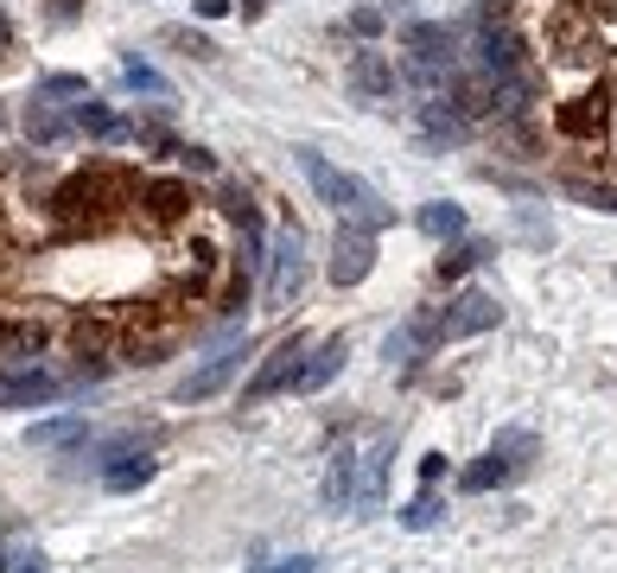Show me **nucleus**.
<instances>
[{
    "instance_id": "obj_1",
    "label": "nucleus",
    "mask_w": 617,
    "mask_h": 573,
    "mask_svg": "<svg viewBox=\"0 0 617 573\" xmlns=\"http://www.w3.org/2000/svg\"><path fill=\"white\" fill-rule=\"evenodd\" d=\"M300 173L312 179V191L325 198L332 210H351V217H363V223H388V210H383V198L369 191L363 179H351L344 166H332L325 154H312V147H300Z\"/></svg>"
},
{
    "instance_id": "obj_2",
    "label": "nucleus",
    "mask_w": 617,
    "mask_h": 573,
    "mask_svg": "<svg viewBox=\"0 0 617 573\" xmlns=\"http://www.w3.org/2000/svg\"><path fill=\"white\" fill-rule=\"evenodd\" d=\"M306 338H281L274 351H268V364L249 376V389H242V408H261V402H274V395H286L293 383H300V364H306Z\"/></svg>"
},
{
    "instance_id": "obj_3",
    "label": "nucleus",
    "mask_w": 617,
    "mask_h": 573,
    "mask_svg": "<svg viewBox=\"0 0 617 573\" xmlns=\"http://www.w3.org/2000/svg\"><path fill=\"white\" fill-rule=\"evenodd\" d=\"M388 485V434L369 452H344V503L351 510H376Z\"/></svg>"
},
{
    "instance_id": "obj_4",
    "label": "nucleus",
    "mask_w": 617,
    "mask_h": 573,
    "mask_svg": "<svg viewBox=\"0 0 617 573\" xmlns=\"http://www.w3.org/2000/svg\"><path fill=\"white\" fill-rule=\"evenodd\" d=\"M490 325H503V306H496L490 293H478V286H471V293H459V300H452V306L433 319L439 338H478V332H490Z\"/></svg>"
},
{
    "instance_id": "obj_5",
    "label": "nucleus",
    "mask_w": 617,
    "mask_h": 573,
    "mask_svg": "<svg viewBox=\"0 0 617 573\" xmlns=\"http://www.w3.org/2000/svg\"><path fill=\"white\" fill-rule=\"evenodd\" d=\"M306 286V230L274 236V306H293V293Z\"/></svg>"
},
{
    "instance_id": "obj_6",
    "label": "nucleus",
    "mask_w": 617,
    "mask_h": 573,
    "mask_svg": "<svg viewBox=\"0 0 617 573\" xmlns=\"http://www.w3.org/2000/svg\"><path fill=\"white\" fill-rule=\"evenodd\" d=\"M605 122H611V90H592V96H579V103L554 108V128H561L566 140H598Z\"/></svg>"
},
{
    "instance_id": "obj_7",
    "label": "nucleus",
    "mask_w": 617,
    "mask_h": 573,
    "mask_svg": "<svg viewBox=\"0 0 617 573\" xmlns=\"http://www.w3.org/2000/svg\"><path fill=\"white\" fill-rule=\"evenodd\" d=\"M369 268H376V242H369V230H344L332 249V281L337 286H357L369 281Z\"/></svg>"
},
{
    "instance_id": "obj_8",
    "label": "nucleus",
    "mask_w": 617,
    "mask_h": 573,
    "mask_svg": "<svg viewBox=\"0 0 617 573\" xmlns=\"http://www.w3.org/2000/svg\"><path fill=\"white\" fill-rule=\"evenodd\" d=\"M108 185H115V173H77V179H64L57 198H52L57 217H90V210H103Z\"/></svg>"
},
{
    "instance_id": "obj_9",
    "label": "nucleus",
    "mask_w": 617,
    "mask_h": 573,
    "mask_svg": "<svg viewBox=\"0 0 617 573\" xmlns=\"http://www.w3.org/2000/svg\"><path fill=\"white\" fill-rule=\"evenodd\" d=\"M140 210H147V223H154V230H172L185 210H191V191H185L179 179H154L147 191H140Z\"/></svg>"
},
{
    "instance_id": "obj_10",
    "label": "nucleus",
    "mask_w": 617,
    "mask_h": 573,
    "mask_svg": "<svg viewBox=\"0 0 617 573\" xmlns=\"http://www.w3.org/2000/svg\"><path fill=\"white\" fill-rule=\"evenodd\" d=\"M64 383H57L52 369H27V376H0V402L7 408H39V402H57Z\"/></svg>"
},
{
    "instance_id": "obj_11",
    "label": "nucleus",
    "mask_w": 617,
    "mask_h": 573,
    "mask_svg": "<svg viewBox=\"0 0 617 573\" xmlns=\"http://www.w3.org/2000/svg\"><path fill=\"white\" fill-rule=\"evenodd\" d=\"M586 7H561L554 20H547V39H554V52L566 58V64H579V58H592V39H586Z\"/></svg>"
},
{
    "instance_id": "obj_12",
    "label": "nucleus",
    "mask_w": 617,
    "mask_h": 573,
    "mask_svg": "<svg viewBox=\"0 0 617 573\" xmlns=\"http://www.w3.org/2000/svg\"><path fill=\"white\" fill-rule=\"evenodd\" d=\"M242 364H249V351H223V357H217L210 369H198V376H185V383H179V402H210V395L223 389V383H230V376H236Z\"/></svg>"
},
{
    "instance_id": "obj_13",
    "label": "nucleus",
    "mask_w": 617,
    "mask_h": 573,
    "mask_svg": "<svg viewBox=\"0 0 617 573\" xmlns=\"http://www.w3.org/2000/svg\"><path fill=\"white\" fill-rule=\"evenodd\" d=\"M337 369H344V338L306 351V364H300V383H293V395H318V389H325V383L337 376Z\"/></svg>"
},
{
    "instance_id": "obj_14",
    "label": "nucleus",
    "mask_w": 617,
    "mask_h": 573,
    "mask_svg": "<svg viewBox=\"0 0 617 573\" xmlns=\"http://www.w3.org/2000/svg\"><path fill=\"white\" fill-rule=\"evenodd\" d=\"M27 440H32V446H83V440H90V420H83V415L39 420V427H32Z\"/></svg>"
},
{
    "instance_id": "obj_15",
    "label": "nucleus",
    "mask_w": 617,
    "mask_h": 573,
    "mask_svg": "<svg viewBox=\"0 0 617 573\" xmlns=\"http://www.w3.org/2000/svg\"><path fill=\"white\" fill-rule=\"evenodd\" d=\"M351 83H357L363 96H388V90H395V71H388L383 52H357V64H351Z\"/></svg>"
},
{
    "instance_id": "obj_16",
    "label": "nucleus",
    "mask_w": 617,
    "mask_h": 573,
    "mask_svg": "<svg viewBox=\"0 0 617 573\" xmlns=\"http://www.w3.org/2000/svg\"><path fill=\"white\" fill-rule=\"evenodd\" d=\"M147 478H154V459H147V452H128L122 466H108V471H103V485H108V491H140Z\"/></svg>"
},
{
    "instance_id": "obj_17",
    "label": "nucleus",
    "mask_w": 617,
    "mask_h": 573,
    "mask_svg": "<svg viewBox=\"0 0 617 573\" xmlns=\"http://www.w3.org/2000/svg\"><path fill=\"white\" fill-rule=\"evenodd\" d=\"M420 230L439 236V242H452V236L464 230V210L459 205H427V210H420Z\"/></svg>"
},
{
    "instance_id": "obj_18",
    "label": "nucleus",
    "mask_w": 617,
    "mask_h": 573,
    "mask_svg": "<svg viewBox=\"0 0 617 573\" xmlns=\"http://www.w3.org/2000/svg\"><path fill=\"white\" fill-rule=\"evenodd\" d=\"M0 351H13V357H39V351H45V325H0Z\"/></svg>"
},
{
    "instance_id": "obj_19",
    "label": "nucleus",
    "mask_w": 617,
    "mask_h": 573,
    "mask_svg": "<svg viewBox=\"0 0 617 573\" xmlns=\"http://www.w3.org/2000/svg\"><path fill=\"white\" fill-rule=\"evenodd\" d=\"M27 134H32V140H64V134H71V122H64L57 108L32 103V115H27Z\"/></svg>"
},
{
    "instance_id": "obj_20",
    "label": "nucleus",
    "mask_w": 617,
    "mask_h": 573,
    "mask_svg": "<svg viewBox=\"0 0 617 573\" xmlns=\"http://www.w3.org/2000/svg\"><path fill=\"white\" fill-rule=\"evenodd\" d=\"M77 128H90V134H103V140H122V122H115V108H103V103H83L77 108Z\"/></svg>"
},
{
    "instance_id": "obj_21",
    "label": "nucleus",
    "mask_w": 617,
    "mask_h": 573,
    "mask_svg": "<svg viewBox=\"0 0 617 573\" xmlns=\"http://www.w3.org/2000/svg\"><path fill=\"white\" fill-rule=\"evenodd\" d=\"M503 471H510V466H503V459L490 452L484 466H471V471H464V478H459V485H464V491H471V497H484V491H496V485H503Z\"/></svg>"
},
{
    "instance_id": "obj_22",
    "label": "nucleus",
    "mask_w": 617,
    "mask_h": 573,
    "mask_svg": "<svg viewBox=\"0 0 617 573\" xmlns=\"http://www.w3.org/2000/svg\"><path fill=\"white\" fill-rule=\"evenodd\" d=\"M439 522V497H433V485L414 497V503H401V529H433Z\"/></svg>"
},
{
    "instance_id": "obj_23",
    "label": "nucleus",
    "mask_w": 617,
    "mask_h": 573,
    "mask_svg": "<svg viewBox=\"0 0 617 573\" xmlns=\"http://www.w3.org/2000/svg\"><path fill=\"white\" fill-rule=\"evenodd\" d=\"M484 256H490L484 242H464V249H446V256H439V281H452V274H464L471 261H484Z\"/></svg>"
},
{
    "instance_id": "obj_24",
    "label": "nucleus",
    "mask_w": 617,
    "mask_h": 573,
    "mask_svg": "<svg viewBox=\"0 0 617 573\" xmlns=\"http://www.w3.org/2000/svg\"><path fill=\"white\" fill-rule=\"evenodd\" d=\"M496 459H503V466H522V459H535V434H522V427H510V434L496 440Z\"/></svg>"
},
{
    "instance_id": "obj_25",
    "label": "nucleus",
    "mask_w": 617,
    "mask_h": 573,
    "mask_svg": "<svg viewBox=\"0 0 617 573\" xmlns=\"http://www.w3.org/2000/svg\"><path fill=\"white\" fill-rule=\"evenodd\" d=\"M108 338H115V332H108L103 319H77V351L83 357H90V351H108Z\"/></svg>"
},
{
    "instance_id": "obj_26",
    "label": "nucleus",
    "mask_w": 617,
    "mask_h": 573,
    "mask_svg": "<svg viewBox=\"0 0 617 573\" xmlns=\"http://www.w3.org/2000/svg\"><path fill=\"white\" fill-rule=\"evenodd\" d=\"M122 77H128V90H147V96H172V90H166V77H159V71H147V64H134V58H128V71H122Z\"/></svg>"
},
{
    "instance_id": "obj_27",
    "label": "nucleus",
    "mask_w": 617,
    "mask_h": 573,
    "mask_svg": "<svg viewBox=\"0 0 617 573\" xmlns=\"http://www.w3.org/2000/svg\"><path fill=\"white\" fill-rule=\"evenodd\" d=\"M579 205H592V210H617V185H566Z\"/></svg>"
},
{
    "instance_id": "obj_28",
    "label": "nucleus",
    "mask_w": 617,
    "mask_h": 573,
    "mask_svg": "<svg viewBox=\"0 0 617 573\" xmlns=\"http://www.w3.org/2000/svg\"><path fill=\"white\" fill-rule=\"evenodd\" d=\"M39 96H90V83H83L77 71H57V77L39 83Z\"/></svg>"
},
{
    "instance_id": "obj_29",
    "label": "nucleus",
    "mask_w": 617,
    "mask_h": 573,
    "mask_svg": "<svg viewBox=\"0 0 617 573\" xmlns=\"http://www.w3.org/2000/svg\"><path fill=\"white\" fill-rule=\"evenodd\" d=\"M249 573H312V554H281V561H255Z\"/></svg>"
},
{
    "instance_id": "obj_30",
    "label": "nucleus",
    "mask_w": 617,
    "mask_h": 573,
    "mask_svg": "<svg viewBox=\"0 0 617 573\" xmlns=\"http://www.w3.org/2000/svg\"><path fill=\"white\" fill-rule=\"evenodd\" d=\"M351 27H357L363 39H376V32H383V13H376V7H357V13H351Z\"/></svg>"
},
{
    "instance_id": "obj_31",
    "label": "nucleus",
    "mask_w": 617,
    "mask_h": 573,
    "mask_svg": "<svg viewBox=\"0 0 617 573\" xmlns=\"http://www.w3.org/2000/svg\"><path fill=\"white\" fill-rule=\"evenodd\" d=\"M439 478H446V459H439V452H427V459H420V485H439Z\"/></svg>"
},
{
    "instance_id": "obj_32",
    "label": "nucleus",
    "mask_w": 617,
    "mask_h": 573,
    "mask_svg": "<svg viewBox=\"0 0 617 573\" xmlns=\"http://www.w3.org/2000/svg\"><path fill=\"white\" fill-rule=\"evenodd\" d=\"M592 20H605V27H617V0H586Z\"/></svg>"
},
{
    "instance_id": "obj_33",
    "label": "nucleus",
    "mask_w": 617,
    "mask_h": 573,
    "mask_svg": "<svg viewBox=\"0 0 617 573\" xmlns=\"http://www.w3.org/2000/svg\"><path fill=\"white\" fill-rule=\"evenodd\" d=\"M52 20L57 27H71V20H77V0H52Z\"/></svg>"
},
{
    "instance_id": "obj_34",
    "label": "nucleus",
    "mask_w": 617,
    "mask_h": 573,
    "mask_svg": "<svg viewBox=\"0 0 617 573\" xmlns=\"http://www.w3.org/2000/svg\"><path fill=\"white\" fill-rule=\"evenodd\" d=\"M198 13H205V20H223V13H230V0H198Z\"/></svg>"
},
{
    "instance_id": "obj_35",
    "label": "nucleus",
    "mask_w": 617,
    "mask_h": 573,
    "mask_svg": "<svg viewBox=\"0 0 617 573\" xmlns=\"http://www.w3.org/2000/svg\"><path fill=\"white\" fill-rule=\"evenodd\" d=\"M20 573H45V561H27V567H20Z\"/></svg>"
},
{
    "instance_id": "obj_36",
    "label": "nucleus",
    "mask_w": 617,
    "mask_h": 573,
    "mask_svg": "<svg viewBox=\"0 0 617 573\" xmlns=\"http://www.w3.org/2000/svg\"><path fill=\"white\" fill-rule=\"evenodd\" d=\"M0 573H13V561H7V548H0Z\"/></svg>"
},
{
    "instance_id": "obj_37",
    "label": "nucleus",
    "mask_w": 617,
    "mask_h": 573,
    "mask_svg": "<svg viewBox=\"0 0 617 573\" xmlns=\"http://www.w3.org/2000/svg\"><path fill=\"white\" fill-rule=\"evenodd\" d=\"M261 7H268V0H249V13H261Z\"/></svg>"
},
{
    "instance_id": "obj_38",
    "label": "nucleus",
    "mask_w": 617,
    "mask_h": 573,
    "mask_svg": "<svg viewBox=\"0 0 617 573\" xmlns=\"http://www.w3.org/2000/svg\"><path fill=\"white\" fill-rule=\"evenodd\" d=\"M0 45H7V20H0Z\"/></svg>"
},
{
    "instance_id": "obj_39",
    "label": "nucleus",
    "mask_w": 617,
    "mask_h": 573,
    "mask_svg": "<svg viewBox=\"0 0 617 573\" xmlns=\"http://www.w3.org/2000/svg\"><path fill=\"white\" fill-rule=\"evenodd\" d=\"M0 128H7V108H0Z\"/></svg>"
}]
</instances>
